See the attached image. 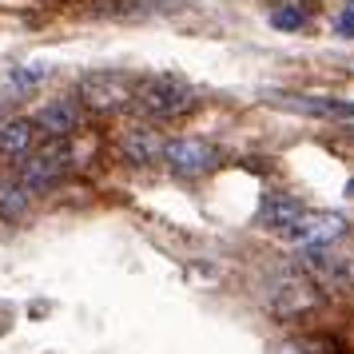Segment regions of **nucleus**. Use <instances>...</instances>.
Returning <instances> with one entry per match:
<instances>
[{"mask_svg": "<svg viewBox=\"0 0 354 354\" xmlns=\"http://www.w3.org/2000/svg\"><path fill=\"white\" fill-rule=\"evenodd\" d=\"M303 267H306V271H315L319 279H338V274L346 271V267H342V259L330 255L326 247H303Z\"/></svg>", "mask_w": 354, "mask_h": 354, "instance_id": "obj_11", "label": "nucleus"}, {"mask_svg": "<svg viewBox=\"0 0 354 354\" xmlns=\"http://www.w3.org/2000/svg\"><path fill=\"white\" fill-rule=\"evenodd\" d=\"M28 211V183H0V219H20Z\"/></svg>", "mask_w": 354, "mask_h": 354, "instance_id": "obj_12", "label": "nucleus"}, {"mask_svg": "<svg viewBox=\"0 0 354 354\" xmlns=\"http://www.w3.org/2000/svg\"><path fill=\"white\" fill-rule=\"evenodd\" d=\"M299 219H303V203L290 199V195H267L263 207H259V223L279 231V235H283L290 223H299Z\"/></svg>", "mask_w": 354, "mask_h": 354, "instance_id": "obj_8", "label": "nucleus"}, {"mask_svg": "<svg viewBox=\"0 0 354 354\" xmlns=\"http://www.w3.org/2000/svg\"><path fill=\"white\" fill-rule=\"evenodd\" d=\"M48 72H52V68L44 64V60H28V64H20L17 72H12V88H20V92H32L36 84L48 80Z\"/></svg>", "mask_w": 354, "mask_h": 354, "instance_id": "obj_13", "label": "nucleus"}, {"mask_svg": "<svg viewBox=\"0 0 354 354\" xmlns=\"http://www.w3.org/2000/svg\"><path fill=\"white\" fill-rule=\"evenodd\" d=\"M342 235H346V223L338 215H326V211H319V215H306L303 211V219L283 231V239L295 243V247H330Z\"/></svg>", "mask_w": 354, "mask_h": 354, "instance_id": "obj_5", "label": "nucleus"}, {"mask_svg": "<svg viewBox=\"0 0 354 354\" xmlns=\"http://www.w3.org/2000/svg\"><path fill=\"white\" fill-rule=\"evenodd\" d=\"M36 128H44L52 140H64L72 131L80 128V112L72 100H48L40 112H36Z\"/></svg>", "mask_w": 354, "mask_h": 354, "instance_id": "obj_7", "label": "nucleus"}, {"mask_svg": "<svg viewBox=\"0 0 354 354\" xmlns=\"http://www.w3.org/2000/svg\"><path fill=\"white\" fill-rule=\"evenodd\" d=\"M140 112L151 120H183L199 108V92L179 76H156L140 88Z\"/></svg>", "mask_w": 354, "mask_h": 354, "instance_id": "obj_1", "label": "nucleus"}, {"mask_svg": "<svg viewBox=\"0 0 354 354\" xmlns=\"http://www.w3.org/2000/svg\"><path fill=\"white\" fill-rule=\"evenodd\" d=\"M274 104L287 112H303V115H319V120H335V124H354V100H338V96H283L274 92Z\"/></svg>", "mask_w": 354, "mask_h": 354, "instance_id": "obj_6", "label": "nucleus"}, {"mask_svg": "<svg viewBox=\"0 0 354 354\" xmlns=\"http://www.w3.org/2000/svg\"><path fill=\"white\" fill-rule=\"evenodd\" d=\"M163 140L156 136V131H147V128H131L124 140H120V151H124V160L131 163H151V160H160L163 156Z\"/></svg>", "mask_w": 354, "mask_h": 354, "instance_id": "obj_10", "label": "nucleus"}, {"mask_svg": "<svg viewBox=\"0 0 354 354\" xmlns=\"http://www.w3.org/2000/svg\"><path fill=\"white\" fill-rule=\"evenodd\" d=\"M68 167H72V147H68V140H52L40 151H32L28 160H20V179L28 187H52L60 176H68Z\"/></svg>", "mask_w": 354, "mask_h": 354, "instance_id": "obj_3", "label": "nucleus"}, {"mask_svg": "<svg viewBox=\"0 0 354 354\" xmlns=\"http://www.w3.org/2000/svg\"><path fill=\"white\" fill-rule=\"evenodd\" d=\"M274 28H283V32H299L306 24V8H299V4H283V8H274L271 17Z\"/></svg>", "mask_w": 354, "mask_h": 354, "instance_id": "obj_14", "label": "nucleus"}, {"mask_svg": "<svg viewBox=\"0 0 354 354\" xmlns=\"http://www.w3.org/2000/svg\"><path fill=\"white\" fill-rule=\"evenodd\" d=\"M338 36H354V0H346V8L338 12Z\"/></svg>", "mask_w": 354, "mask_h": 354, "instance_id": "obj_15", "label": "nucleus"}, {"mask_svg": "<svg viewBox=\"0 0 354 354\" xmlns=\"http://www.w3.org/2000/svg\"><path fill=\"white\" fill-rule=\"evenodd\" d=\"M36 136V120H0V156H28Z\"/></svg>", "mask_w": 354, "mask_h": 354, "instance_id": "obj_9", "label": "nucleus"}, {"mask_svg": "<svg viewBox=\"0 0 354 354\" xmlns=\"http://www.w3.org/2000/svg\"><path fill=\"white\" fill-rule=\"evenodd\" d=\"M163 163L176 171V176H207L211 167L219 163V156H215V147L203 144V140H171V144L163 147Z\"/></svg>", "mask_w": 354, "mask_h": 354, "instance_id": "obj_4", "label": "nucleus"}, {"mask_svg": "<svg viewBox=\"0 0 354 354\" xmlns=\"http://www.w3.org/2000/svg\"><path fill=\"white\" fill-rule=\"evenodd\" d=\"M346 195H354V179H351V183H346Z\"/></svg>", "mask_w": 354, "mask_h": 354, "instance_id": "obj_16", "label": "nucleus"}, {"mask_svg": "<svg viewBox=\"0 0 354 354\" xmlns=\"http://www.w3.org/2000/svg\"><path fill=\"white\" fill-rule=\"evenodd\" d=\"M80 96L96 108V112H124L128 104L140 100L124 72H88L80 80Z\"/></svg>", "mask_w": 354, "mask_h": 354, "instance_id": "obj_2", "label": "nucleus"}]
</instances>
